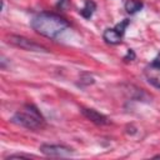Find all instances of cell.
<instances>
[{
  "mask_svg": "<svg viewBox=\"0 0 160 160\" xmlns=\"http://www.w3.org/2000/svg\"><path fill=\"white\" fill-rule=\"evenodd\" d=\"M68 26L69 22L54 12H40L31 20V28L38 34L48 39L58 38Z\"/></svg>",
  "mask_w": 160,
  "mask_h": 160,
  "instance_id": "obj_1",
  "label": "cell"
},
{
  "mask_svg": "<svg viewBox=\"0 0 160 160\" xmlns=\"http://www.w3.org/2000/svg\"><path fill=\"white\" fill-rule=\"evenodd\" d=\"M11 122L32 131L40 130L45 126L44 116L41 115L40 110L32 104H25L21 110L16 111L11 118Z\"/></svg>",
  "mask_w": 160,
  "mask_h": 160,
  "instance_id": "obj_2",
  "label": "cell"
},
{
  "mask_svg": "<svg viewBox=\"0 0 160 160\" xmlns=\"http://www.w3.org/2000/svg\"><path fill=\"white\" fill-rule=\"evenodd\" d=\"M8 42H10V44H12V45H15L20 49H24L26 51H38V52H40V51L48 52L49 51L45 46L30 40L25 36H20V35H10L8 38Z\"/></svg>",
  "mask_w": 160,
  "mask_h": 160,
  "instance_id": "obj_3",
  "label": "cell"
},
{
  "mask_svg": "<svg viewBox=\"0 0 160 160\" xmlns=\"http://www.w3.org/2000/svg\"><path fill=\"white\" fill-rule=\"evenodd\" d=\"M39 150L46 156H55V158L70 156L74 154V150L71 148L59 144H42L39 148Z\"/></svg>",
  "mask_w": 160,
  "mask_h": 160,
  "instance_id": "obj_4",
  "label": "cell"
},
{
  "mask_svg": "<svg viewBox=\"0 0 160 160\" xmlns=\"http://www.w3.org/2000/svg\"><path fill=\"white\" fill-rule=\"evenodd\" d=\"M144 75L149 84H151L156 89H160V66L151 62L144 69Z\"/></svg>",
  "mask_w": 160,
  "mask_h": 160,
  "instance_id": "obj_5",
  "label": "cell"
},
{
  "mask_svg": "<svg viewBox=\"0 0 160 160\" xmlns=\"http://www.w3.org/2000/svg\"><path fill=\"white\" fill-rule=\"evenodd\" d=\"M81 112H82V115H84L88 120H90L91 122H94V124H96V125H106V124H109V119H108L104 114L96 111L95 109L82 108V109H81Z\"/></svg>",
  "mask_w": 160,
  "mask_h": 160,
  "instance_id": "obj_6",
  "label": "cell"
},
{
  "mask_svg": "<svg viewBox=\"0 0 160 160\" xmlns=\"http://www.w3.org/2000/svg\"><path fill=\"white\" fill-rule=\"evenodd\" d=\"M122 36H124V31H121L118 26H115V28H109V29H106V30L102 32V39H104L108 44H110V45H116V44H119V42L121 41Z\"/></svg>",
  "mask_w": 160,
  "mask_h": 160,
  "instance_id": "obj_7",
  "label": "cell"
},
{
  "mask_svg": "<svg viewBox=\"0 0 160 160\" xmlns=\"http://www.w3.org/2000/svg\"><path fill=\"white\" fill-rule=\"evenodd\" d=\"M124 6H125L126 12L135 14V12H138V11H140L142 9L144 2L141 0H126V2H125Z\"/></svg>",
  "mask_w": 160,
  "mask_h": 160,
  "instance_id": "obj_8",
  "label": "cell"
},
{
  "mask_svg": "<svg viewBox=\"0 0 160 160\" xmlns=\"http://www.w3.org/2000/svg\"><path fill=\"white\" fill-rule=\"evenodd\" d=\"M95 10H96V4H95L92 0H86L84 8L80 10V14H81L82 18L90 19V18L92 16V14L95 12Z\"/></svg>",
  "mask_w": 160,
  "mask_h": 160,
  "instance_id": "obj_9",
  "label": "cell"
},
{
  "mask_svg": "<svg viewBox=\"0 0 160 160\" xmlns=\"http://www.w3.org/2000/svg\"><path fill=\"white\" fill-rule=\"evenodd\" d=\"M21 159V158H32V156H30V155H24V154H14V155H10V156H8V158H5V160H10V159Z\"/></svg>",
  "mask_w": 160,
  "mask_h": 160,
  "instance_id": "obj_10",
  "label": "cell"
},
{
  "mask_svg": "<svg viewBox=\"0 0 160 160\" xmlns=\"http://www.w3.org/2000/svg\"><path fill=\"white\" fill-rule=\"evenodd\" d=\"M124 59H125V60H129V59H130V60H134V59H135V52L130 49V50L128 51V54H126V56H125Z\"/></svg>",
  "mask_w": 160,
  "mask_h": 160,
  "instance_id": "obj_11",
  "label": "cell"
},
{
  "mask_svg": "<svg viewBox=\"0 0 160 160\" xmlns=\"http://www.w3.org/2000/svg\"><path fill=\"white\" fill-rule=\"evenodd\" d=\"M152 64H154V65L160 66V54H159V55H158V56H156V58L152 60Z\"/></svg>",
  "mask_w": 160,
  "mask_h": 160,
  "instance_id": "obj_12",
  "label": "cell"
}]
</instances>
